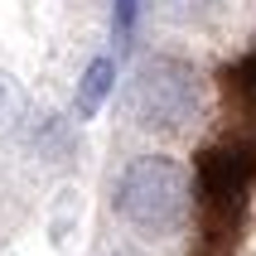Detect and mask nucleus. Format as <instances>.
<instances>
[{"label":"nucleus","instance_id":"obj_1","mask_svg":"<svg viewBox=\"0 0 256 256\" xmlns=\"http://www.w3.org/2000/svg\"><path fill=\"white\" fill-rule=\"evenodd\" d=\"M116 213L140 232H174L188 218V170L170 155L130 160L116 184Z\"/></svg>","mask_w":256,"mask_h":256},{"label":"nucleus","instance_id":"obj_2","mask_svg":"<svg viewBox=\"0 0 256 256\" xmlns=\"http://www.w3.org/2000/svg\"><path fill=\"white\" fill-rule=\"evenodd\" d=\"M203 112V82L184 63H145L130 82V116L150 130H188Z\"/></svg>","mask_w":256,"mask_h":256},{"label":"nucleus","instance_id":"obj_3","mask_svg":"<svg viewBox=\"0 0 256 256\" xmlns=\"http://www.w3.org/2000/svg\"><path fill=\"white\" fill-rule=\"evenodd\" d=\"M112 78H116L112 58H97V63L82 72V87H78V116H97V106L106 102V92H112Z\"/></svg>","mask_w":256,"mask_h":256},{"label":"nucleus","instance_id":"obj_4","mask_svg":"<svg viewBox=\"0 0 256 256\" xmlns=\"http://www.w3.org/2000/svg\"><path fill=\"white\" fill-rule=\"evenodd\" d=\"M130 20H136V0H116V34H130Z\"/></svg>","mask_w":256,"mask_h":256},{"label":"nucleus","instance_id":"obj_5","mask_svg":"<svg viewBox=\"0 0 256 256\" xmlns=\"http://www.w3.org/2000/svg\"><path fill=\"white\" fill-rule=\"evenodd\" d=\"M164 10H170V14H194L198 0H164Z\"/></svg>","mask_w":256,"mask_h":256}]
</instances>
